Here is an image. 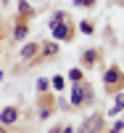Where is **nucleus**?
I'll return each instance as SVG.
<instances>
[{
    "instance_id": "5",
    "label": "nucleus",
    "mask_w": 124,
    "mask_h": 133,
    "mask_svg": "<svg viewBox=\"0 0 124 133\" xmlns=\"http://www.w3.org/2000/svg\"><path fill=\"white\" fill-rule=\"evenodd\" d=\"M53 35L58 37V40H63V37H69V35H71V29L66 27V24H61V21H58V24H53Z\"/></svg>"
},
{
    "instance_id": "15",
    "label": "nucleus",
    "mask_w": 124,
    "mask_h": 133,
    "mask_svg": "<svg viewBox=\"0 0 124 133\" xmlns=\"http://www.w3.org/2000/svg\"><path fill=\"white\" fill-rule=\"evenodd\" d=\"M116 109H119V112L124 109V93H116Z\"/></svg>"
},
{
    "instance_id": "16",
    "label": "nucleus",
    "mask_w": 124,
    "mask_h": 133,
    "mask_svg": "<svg viewBox=\"0 0 124 133\" xmlns=\"http://www.w3.org/2000/svg\"><path fill=\"white\" fill-rule=\"evenodd\" d=\"M37 91H40V93L48 91V80H45V77H42V80H37Z\"/></svg>"
},
{
    "instance_id": "20",
    "label": "nucleus",
    "mask_w": 124,
    "mask_h": 133,
    "mask_svg": "<svg viewBox=\"0 0 124 133\" xmlns=\"http://www.w3.org/2000/svg\"><path fill=\"white\" fill-rule=\"evenodd\" d=\"M50 133H61V128H53V130H50Z\"/></svg>"
},
{
    "instance_id": "19",
    "label": "nucleus",
    "mask_w": 124,
    "mask_h": 133,
    "mask_svg": "<svg viewBox=\"0 0 124 133\" xmlns=\"http://www.w3.org/2000/svg\"><path fill=\"white\" fill-rule=\"evenodd\" d=\"M61 133H74V130H71V128H63V130H61Z\"/></svg>"
},
{
    "instance_id": "7",
    "label": "nucleus",
    "mask_w": 124,
    "mask_h": 133,
    "mask_svg": "<svg viewBox=\"0 0 124 133\" xmlns=\"http://www.w3.org/2000/svg\"><path fill=\"white\" fill-rule=\"evenodd\" d=\"M95 59H98V53H95V51H85V53H82V61H85L87 66H93Z\"/></svg>"
},
{
    "instance_id": "9",
    "label": "nucleus",
    "mask_w": 124,
    "mask_h": 133,
    "mask_svg": "<svg viewBox=\"0 0 124 133\" xmlns=\"http://www.w3.org/2000/svg\"><path fill=\"white\" fill-rule=\"evenodd\" d=\"M50 85L55 88V91H61V88H63L66 83H63V77H61V75H55V77H53V80H50Z\"/></svg>"
},
{
    "instance_id": "8",
    "label": "nucleus",
    "mask_w": 124,
    "mask_h": 133,
    "mask_svg": "<svg viewBox=\"0 0 124 133\" xmlns=\"http://www.w3.org/2000/svg\"><path fill=\"white\" fill-rule=\"evenodd\" d=\"M35 53H37V45H32V43H29V45H24V48H21V56H24V59H32Z\"/></svg>"
},
{
    "instance_id": "22",
    "label": "nucleus",
    "mask_w": 124,
    "mask_h": 133,
    "mask_svg": "<svg viewBox=\"0 0 124 133\" xmlns=\"http://www.w3.org/2000/svg\"><path fill=\"white\" fill-rule=\"evenodd\" d=\"M0 80H3V72H0Z\"/></svg>"
},
{
    "instance_id": "18",
    "label": "nucleus",
    "mask_w": 124,
    "mask_h": 133,
    "mask_svg": "<svg viewBox=\"0 0 124 133\" xmlns=\"http://www.w3.org/2000/svg\"><path fill=\"white\" fill-rule=\"evenodd\" d=\"M77 5H93V0H74Z\"/></svg>"
},
{
    "instance_id": "11",
    "label": "nucleus",
    "mask_w": 124,
    "mask_h": 133,
    "mask_svg": "<svg viewBox=\"0 0 124 133\" xmlns=\"http://www.w3.org/2000/svg\"><path fill=\"white\" fill-rule=\"evenodd\" d=\"M79 29L85 32V35H93V24H90V21H82V24H79Z\"/></svg>"
},
{
    "instance_id": "1",
    "label": "nucleus",
    "mask_w": 124,
    "mask_h": 133,
    "mask_svg": "<svg viewBox=\"0 0 124 133\" xmlns=\"http://www.w3.org/2000/svg\"><path fill=\"white\" fill-rule=\"evenodd\" d=\"M103 83H106V91L108 93H119V88H121V72L111 66V69L103 75Z\"/></svg>"
},
{
    "instance_id": "21",
    "label": "nucleus",
    "mask_w": 124,
    "mask_h": 133,
    "mask_svg": "<svg viewBox=\"0 0 124 133\" xmlns=\"http://www.w3.org/2000/svg\"><path fill=\"white\" fill-rule=\"evenodd\" d=\"M0 133H5V128H0Z\"/></svg>"
},
{
    "instance_id": "17",
    "label": "nucleus",
    "mask_w": 124,
    "mask_h": 133,
    "mask_svg": "<svg viewBox=\"0 0 124 133\" xmlns=\"http://www.w3.org/2000/svg\"><path fill=\"white\" fill-rule=\"evenodd\" d=\"M55 51H58V45H55V43H50V45H45V53H50V56H53Z\"/></svg>"
},
{
    "instance_id": "2",
    "label": "nucleus",
    "mask_w": 124,
    "mask_h": 133,
    "mask_svg": "<svg viewBox=\"0 0 124 133\" xmlns=\"http://www.w3.org/2000/svg\"><path fill=\"white\" fill-rule=\"evenodd\" d=\"M82 130H85V133H103V117H100V115L87 117L85 125H82Z\"/></svg>"
},
{
    "instance_id": "14",
    "label": "nucleus",
    "mask_w": 124,
    "mask_h": 133,
    "mask_svg": "<svg viewBox=\"0 0 124 133\" xmlns=\"http://www.w3.org/2000/svg\"><path fill=\"white\" fill-rule=\"evenodd\" d=\"M69 77H71L74 83H79V80H82V72H79V69H71V72H69Z\"/></svg>"
},
{
    "instance_id": "12",
    "label": "nucleus",
    "mask_w": 124,
    "mask_h": 133,
    "mask_svg": "<svg viewBox=\"0 0 124 133\" xmlns=\"http://www.w3.org/2000/svg\"><path fill=\"white\" fill-rule=\"evenodd\" d=\"M16 37H19V40H24V37H27V27H24V24H19V27H16Z\"/></svg>"
},
{
    "instance_id": "3",
    "label": "nucleus",
    "mask_w": 124,
    "mask_h": 133,
    "mask_svg": "<svg viewBox=\"0 0 124 133\" xmlns=\"http://www.w3.org/2000/svg\"><path fill=\"white\" fill-rule=\"evenodd\" d=\"M16 117H19V109L16 107H5L3 112H0V123H3V125H13Z\"/></svg>"
},
{
    "instance_id": "10",
    "label": "nucleus",
    "mask_w": 124,
    "mask_h": 133,
    "mask_svg": "<svg viewBox=\"0 0 124 133\" xmlns=\"http://www.w3.org/2000/svg\"><path fill=\"white\" fill-rule=\"evenodd\" d=\"M19 11H21L24 16H29V14H32V5L27 3V0H21V3H19Z\"/></svg>"
},
{
    "instance_id": "6",
    "label": "nucleus",
    "mask_w": 124,
    "mask_h": 133,
    "mask_svg": "<svg viewBox=\"0 0 124 133\" xmlns=\"http://www.w3.org/2000/svg\"><path fill=\"white\" fill-rule=\"evenodd\" d=\"M82 104H93V88L82 83Z\"/></svg>"
},
{
    "instance_id": "4",
    "label": "nucleus",
    "mask_w": 124,
    "mask_h": 133,
    "mask_svg": "<svg viewBox=\"0 0 124 133\" xmlns=\"http://www.w3.org/2000/svg\"><path fill=\"white\" fill-rule=\"evenodd\" d=\"M71 107H82V83H74L71 88Z\"/></svg>"
},
{
    "instance_id": "13",
    "label": "nucleus",
    "mask_w": 124,
    "mask_h": 133,
    "mask_svg": "<svg viewBox=\"0 0 124 133\" xmlns=\"http://www.w3.org/2000/svg\"><path fill=\"white\" fill-rule=\"evenodd\" d=\"M121 130H124V120H116L114 128H111V133H121Z\"/></svg>"
}]
</instances>
